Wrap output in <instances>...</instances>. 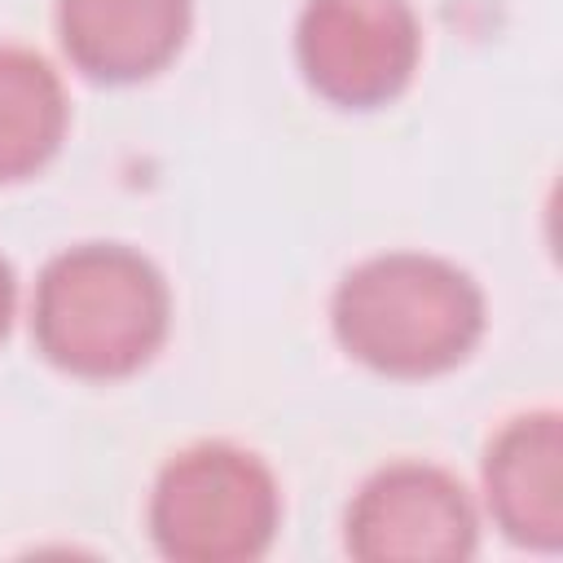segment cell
Returning a JSON list of instances; mask_svg holds the SVG:
<instances>
[{"mask_svg": "<svg viewBox=\"0 0 563 563\" xmlns=\"http://www.w3.org/2000/svg\"><path fill=\"white\" fill-rule=\"evenodd\" d=\"M295 44L325 101L378 106L409 84L422 35L409 0H308Z\"/></svg>", "mask_w": 563, "mask_h": 563, "instance_id": "obj_4", "label": "cell"}, {"mask_svg": "<svg viewBox=\"0 0 563 563\" xmlns=\"http://www.w3.org/2000/svg\"><path fill=\"white\" fill-rule=\"evenodd\" d=\"M347 550L369 563L466 559L475 550V510L466 488L449 471L422 462L378 471L347 515Z\"/></svg>", "mask_w": 563, "mask_h": 563, "instance_id": "obj_5", "label": "cell"}, {"mask_svg": "<svg viewBox=\"0 0 563 563\" xmlns=\"http://www.w3.org/2000/svg\"><path fill=\"white\" fill-rule=\"evenodd\" d=\"M31 321L53 365L84 378H123L163 343L167 286L128 246H70L44 268Z\"/></svg>", "mask_w": 563, "mask_h": 563, "instance_id": "obj_2", "label": "cell"}, {"mask_svg": "<svg viewBox=\"0 0 563 563\" xmlns=\"http://www.w3.org/2000/svg\"><path fill=\"white\" fill-rule=\"evenodd\" d=\"M277 484L268 466L233 444H194L154 484L150 528L167 559L242 563L277 532Z\"/></svg>", "mask_w": 563, "mask_h": 563, "instance_id": "obj_3", "label": "cell"}, {"mask_svg": "<svg viewBox=\"0 0 563 563\" xmlns=\"http://www.w3.org/2000/svg\"><path fill=\"white\" fill-rule=\"evenodd\" d=\"M66 132V97L53 66L26 48H0V180L44 167Z\"/></svg>", "mask_w": 563, "mask_h": 563, "instance_id": "obj_8", "label": "cell"}, {"mask_svg": "<svg viewBox=\"0 0 563 563\" xmlns=\"http://www.w3.org/2000/svg\"><path fill=\"white\" fill-rule=\"evenodd\" d=\"M484 488L501 532L532 550L563 541V427L559 413H523L497 431L484 462Z\"/></svg>", "mask_w": 563, "mask_h": 563, "instance_id": "obj_6", "label": "cell"}, {"mask_svg": "<svg viewBox=\"0 0 563 563\" xmlns=\"http://www.w3.org/2000/svg\"><path fill=\"white\" fill-rule=\"evenodd\" d=\"M339 343L396 378L457 365L484 330L479 286L449 260L391 251L356 264L334 290Z\"/></svg>", "mask_w": 563, "mask_h": 563, "instance_id": "obj_1", "label": "cell"}, {"mask_svg": "<svg viewBox=\"0 0 563 563\" xmlns=\"http://www.w3.org/2000/svg\"><path fill=\"white\" fill-rule=\"evenodd\" d=\"M57 26L70 62L92 79H141L176 57L189 0H62Z\"/></svg>", "mask_w": 563, "mask_h": 563, "instance_id": "obj_7", "label": "cell"}, {"mask_svg": "<svg viewBox=\"0 0 563 563\" xmlns=\"http://www.w3.org/2000/svg\"><path fill=\"white\" fill-rule=\"evenodd\" d=\"M9 317H13V273H9V264L0 260V339H4V330H9Z\"/></svg>", "mask_w": 563, "mask_h": 563, "instance_id": "obj_9", "label": "cell"}]
</instances>
